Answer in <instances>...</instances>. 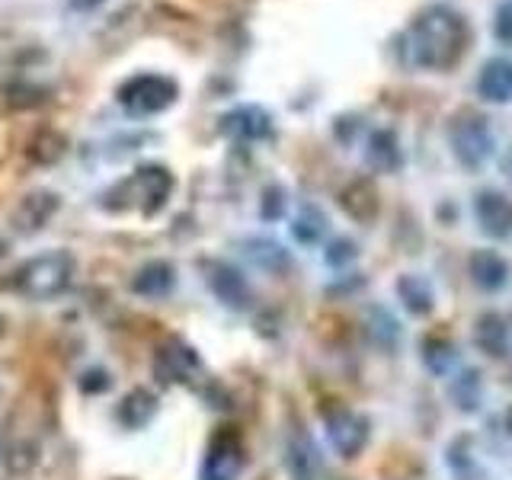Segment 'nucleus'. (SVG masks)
Here are the masks:
<instances>
[{
  "mask_svg": "<svg viewBox=\"0 0 512 480\" xmlns=\"http://www.w3.org/2000/svg\"><path fill=\"white\" fill-rule=\"evenodd\" d=\"M471 45V26L464 13L448 4H429L407 29V52L416 68L452 71Z\"/></svg>",
  "mask_w": 512,
  "mask_h": 480,
  "instance_id": "1",
  "label": "nucleus"
},
{
  "mask_svg": "<svg viewBox=\"0 0 512 480\" xmlns=\"http://www.w3.org/2000/svg\"><path fill=\"white\" fill-rule=\"evenodd\" d=\"M74 272H77V260L71 250H45L13 272V288L26 301H52L68 292Z\"/></svg>",
  "mask_w": 512,
  "mask_h": 480,
  "instance_id": "2",
  "label": "nucleus"
},
{
  "mask_svg": "<svg viewBox=\"0 0 512 480\" xmlns=\"http://www.w3.org/2000/svg\"><path fill=\"white\" fill-rule=\"evenodd\" d=\"M116 100L132 119H151L180 100V84L167 74H135L116 90Z\"/></svg>",
  "mask_w": 512,
  "mask_h": 480,
  "instance_id": "3",
  "label": "nucleus"
},
{
  "mask_svg": "<svg viewBox=\"0 0 512 480\" xmlns=\"http://www.w3.org/2000/svg\"><path fill=\"white\" fill-rule=\"evenodd\" d=\"M448 144L464 170H480L493 157V132L484 116L474 109H461L448 128Z\"/></svg>",
  "mask_w": 512,
  "mask_h": 480,
  "instance_id": "4",
  "label": "nucleus"
},
{
  "mask_svg": "<svg viewBox=\"0 0 512 480\" xmlns=\"http://www.w3.org/2000/svg\"><path fill=\"white\" fill-rule=\"evenodd\" d=\"M324 426H327V439L333 445V452L340 458H359L368 439H372V423L349 407H327Z\"/></svg>",
  "mask_w": 512,
  "mask_h": 480,
  "instance_id": "5",
  "label": "nucleus"
},
{
  "mask_svg": "<svg viewBox=\"0 0 512 480\" xmlns=\"http://www.w3.org/2000/svg\"><path fill=\"white\" fill-rule=\"evenodd\" d=\"M244 464H247L244 439H240L237 429L224 426L221 432H215L212 445H208L199 480H240Z\"/></svg>",
  "mask_w": 512,
  "mask_h": 480,
  "instance_id": "6",
  "label": "nucleus"
},
{
  "mask_svg": "<svg viewBox=\"0 0 512 480\" xmlns=\"http://www.w3.org/2000/svg\"><path fill=\"white\" fill-rule=\"evenodd\" d=\"M125 189H132V205L141 208V215H157L160 208H164L173 196V173L167 167H160V164H148V167H141L135 170L132 180H125L122 183Z\"/></svg>",
  "mask_w": 512,
  "mask_h": 480,
  "instance_id": "7",
  "label": "nucleus"
},
{
  "mask_svg": "<svg viewBox=\"0 0 512 480\" xmlns=\"http://www.w3.org/2000/svg\"><path fill=\"white\" fill-rule=\"evenodd\" d=\"M218 128H221V135H228L234 141H266L272 138V116L263 106L244 103L224 112L218 119Z\"/></svg>",
  "mask_w": 512,
  "mask_h": 480,
  "instance_id": "8",
  "label": "nucleus"
},
{
  "mask_svg": "<svg viewBox=\"0 0 512 480\" xmlns=\"http://www.w3.org/2000/svg\"><path fill=\"white\" fill-rule=\"evenodd\" d=\"M61 208V196H55V192L48 189H36V192H26V196L16 202L13 208V231L16 234H36L42 231L48 221L55 218V212Z\"/></svg>",
  "mask_w": 512,
  "mask_h": 480,
  "instance_id": "9",
  "label": "nucleus"
},
{
  "mask_svg": "<svg viewBox=\"0 0 512 480\" xmlns=\"http://www.w3.org/2000/svg\"><path fill=\"white\" fill-rule=\"evenodd\" d=\"M474 218L480 224V231L493 240H506L512 237V199L506 192L484 189L477 192L474 199Z\"/></svg>",
  "mask_w": 512,
  "mask_h": 480,
  "instance_id": "10",
  "label": "nucleus"
},
{
  "mask_svg": "<svg viewBox=\"0 0 512 480\" xmlns=\"http://www.w3.org/2000/svg\"><path fill=\"white\" fill-rule=\"evenodd\" d=\"M208 288H212L221 304H228L234 311H247L253 304V288L240 276V269H234L231 263L208 266Z\"/></svg>",
  "mask_w": 512,
  "mask_h": 480,
  "instance_id": "11",
  "label": "nucleus"
},
{
  "mask_svg": "<svg viewBox=\"0 0 512 480\" xmlns=\"http://www.w3.org/2000/svg\"><path fill=\"white\" fill-rule=\"evenodd\" d=\"M285 464L292 480H320L324 464H320L317 442L311 439L308 429H301V426L292 429V436H288V445H285Z\"/></svg>",
  "mask_w": 512,
  "mask_h": 480,
  "instance_id": "12",
  "label": "nucleus"
},
{
  "mask_svg": "<svg viewBox=\"0 0 512 480\" xmlns=\"http://www.w3.org/2000/svg\"><path fill=\"white\" fill-rule=\"evenodd\" d=\"M202 372V362L196 356V349L186 346L183 340H167L157 349V375H164L167 381H192V375Z\"/></svg>",
  "mask_w": 512,
  "mask_h": 480,
  "instance_id": "13",
  "label": "nucleus"
},
{
  "mask_svg": "<svg viewBox=\"0 0 512 480\" xmlns=\"http://www.w3.org/2000/svg\"><path fill=\"white\" fill-rule=\"evenodd\" d=\"M477 96L484 103H512V58L496 55L477 74Z\"/></svg>",
  "mask_w": 512,
  "mask_h": 480,
  "instance_id": "14",
  "label": "nucleus"
},
{
  "mask_svg": "<svg viewBox=\"0 0 512 480\" xmlns=\"http://www.w3.org/2000/svg\"><path fill=\"white\" fill-rule=\"evenodd\" d=\"M340 208L352 218V221H359V224H368V221H375L378 212H381V199H378V189L372 180H352L349 186H343L340 192Z\"/></svg>",
  "mask_w": 512,
  "mask_h": 480,
  "instance_id": "15",
  "label": "nucleus"
},
{
  "mask_svg": "<svg viewBox=\"0 0 512 480\" xmlns=\"http://www.w3.org/2000/svg\"><path fill=\"white\" fill-rule=\"evenodd\" d=\"M468 269H471V279L480 292H500V288H506V282H509V263L496 250H474L468 260Z\"/></svg>",
  "mask_w": 512,
  "mask_h": 480,
  "instance_id": "16",
  "label": "nucleus"
},
{
  "mask_svg": "<svg viewBox=\"0 0 512 480\" xmlns=\"http://www.w3.org/2000/svg\"><path fill=\"white\" fill-rule=\"evenodd\" d=\"M365 160L375 173H397L400 170V164H404V151H400V141L391 128H375V132L368 135Z\"/></svg>",
  "mask_w": 512,
  "mask_h": 480,
  "instance_id": "17",
  "label": "nucleus"
},
{
  "mask_svg": "<svg viewBox=\"0 0 512 480\" xmlns=\"http://www.w3.org/2000/svg\"><path fill=\"white\" fill-rule=\"evenodd\" d=\"M176 285V269L167 260H151L144 263L135 279H132V292L141 298H167Z\"/></svg>",
  "mask_w": 512,
  "mask_h": 480,
  "instance_id": "18",
  "label": "nucleus"
},
{
  "mask_svg": "<svg viewBox=\"0 0 512 480\" xmlns=\"http://www.w3.org/2000/svg\"><path fill=\"white\" fill-rule=\"evenodd\" d=\"M474 343L490 359L506 356V349H509V324L500 314H493V311L480 314L474 320Z\"/></svg>",
  "mask_w": 512,
  "mask_h": 480,
  "instance_id": "19",
  "label": "nucleus"
},
{
  "mask_svg": "<svg viewBox=\"0 0 512 480\" xmlns=\"http://www.w3.org/2000/svg\"><path fill=\"white\" fill-rule=\"evenodd\" d=\"M157 416V394H151L148 388H135L128 391L122 400H119V410H116V420L125 426V429H141L148 426Z\"/></svg>",
  "mask_w": 512,
  "mask_h": 480,
  "instance_id": "20",
  "label": "nucleus"
},
{
  "mask_svg": "<svg viewBox=\"0 0 512 480\" xmlns=\"http://www.w3.org/2000/svg\"><path fill=\"white\" fill-rule=\"evenodd\" d=\"M244 253H247V260L253 266H260L266 272H285L288 266H292V256H288V250L282 244H276V240H269V237H250L244 244Z\"/></svg>",
  "mask_w": 512,
  "mask_h": 480,
  "instance_id": "21",
  "label": "nucleus"
},
{
  "mask_svg": "<svg viewBox=\"0 0 512 480\" xmlns=\"http://www.w3.org/2000/svg\"><path fill=\"white\" fill-rule=\"evenodd\" d=\"M397 295L400 304L416 317H426L432 311V285L423 276H416V272H407V276L397 279Z\"/></svg>",
  "mask_w": 512,
  "mask_h": 480,
  "instance_id": "22",
  "label": "nucleus"
},
{
  "mask_svg": "<svg viewBox=\"0 0 512 480\" xmlns=\"http://www.w3.org/2000/svg\"><path fill=\"white\" fill-rule=\"evenodd\" d=\"M324 234H327V215L317 205H301L298 215L292 218V237L304 247H314L324 240Z\"/></svg>",
  "mask_w": 512,
  "mask_h": 480,
  "instance_id": "23",
  "label": "nucleus"
},
{
  "mask_svg": "<svg viewBox=\"0 0 512 480\" xmlns=\"http://www.w3.org/2000/svg\"><path fill=\"white\" fill-rule=\"evenodd\" d=\"M64 151H68V138L55 132V128H42V132L29 141V160L32 164H42V167L58 164Z\"/></svg>",
  "mask_w": 512,
  "mask_h": 480,
  "instance_id": "24",
  "label": "nucleus"
},
{
  "mask_svg": "<svg viewBox=\"0 0 512 480\" xmlns=\"http://www.w3.org/2000/svg\"><path fill=\"white\" fill-rule=\"evenodd\" d=\"M45 103V90L36 84H10L4 87V106L10 112H23V109H36Z\"/></svg>",
  "mask_w": 512,
  "mask_h": 480,
  "instance_id": "25",
  "label": "nucleus"
},
{
  "mask_svg": "<svg viewBox=\"0 0 512 480\" xmlns=\"http://www.w3.org/2000/svg\"><path fill=\"white\" fill-rule=\"evenodd\" d=\"M423 359L436 375H445L455 362V346L445 340V336H429L423 343Z\"/></svg>",
  "mask_w": 512,
  "mask_h": 480,
  "instance_id": "26",
  "label": "nucleus"
},
{
  "mask_svg": "<svg viewBox=\"0 0 512 480\" xmlns=\"http://www.w3.org/2000/svg\"><path fill=\"white\" fill-rule=\"evenodd\" d=\"M452 397H455V404L464 410V413H471L480 407V375L477 372H461L455 381H452Z\"/></svg>",
  "mask_w": 512,
  "mask_h": 480,
  "instance_id": "27",
  "label": "nucleus"
},
{
  "mask_svg": "<svg viewBox=\"0 0 512 480\" xmlns=\"http://www.w3.org/2000/svg\"><path fill=\"white\" fill-rule=\"evenodd\" d=\"M356 256H359V250H356V244H352L349 237H336L333 244L327 247L324 260H327L330 266H336V269H340V266H349L352 260H356Z\"/></svg>",
  "mask_w": 512,
  "mask_h": 480,
  "instance_id": "28",
  "label": "nucleus"
},
{
  "mask_svg": "<svg viewBox=\"0 0 512 480\" xmlns=\"http://www.w3.org/2000/svg\"><path fill=\"white\" fill-rule=\"evenodd\" d=\"M260 215H263L266 221H276V218L285 215V189H282V186H266V189H263Z\"/></svg>",
  "mask_w": 512,
  "mask_h": 480,
  "instance_id": "29",
  "label": "nucleus"
},
{
  "mask_svg": "<svg viewBox=\"0 0 512 480\" xmlns=\"http://www.w3.org/2000/svg\"><path fill=\"white\" fill-rule=\"evenodd\" d=\"M493 36H496V42L512 45V0H503V4L496 7V16H493Z\"/></svg>",
  "mask_w": 512,
  "mask_h": 480,
  "instance_id": "30",
  "label": "nucleus"
},
{
  "mask_svg": "<svg viewBox=\"0 0 512 480\" xmlns=\"http://www.w3.org/2000/svg\"><path fill=\"white\" fill-rule=\"evenodd\" d=\"M71 4H74L77 10H93V7H100L103 0H71Z\"/></svg>",
  "mask_w": 512,
  "mask_h": 480,
  "instance_id": "31",
  "label": "nucleus"
},
{
  "mask_svg": "<svg viewBox=\"0 0 512 480\" xmlns=\"http://www.w3.org/2000/svg\"><path fill=\"white\" fill-rule=\"evenodd\" d=\"M506 426H509V432H512V410L506 413Z\"/></svg>",
  "mask_w": 512,
  "mask_h": 480,
  "instance_id": "32",
  "label": "nucleus"
},
{
  "mask_svg": "<svg viewBox=\"0 0 512 480\" xmlns=\"http://www.w3.org/2000/svg\"><path fill=\"white\" fill-rule=\"evenodd\" d=\"M0 260H4V240H0Z\"/></svg>",
  "mask_w": 512,
  "mask_h": 480,
  "instance_id": "33",
  "label": "nucleus"
}]
</instances>
